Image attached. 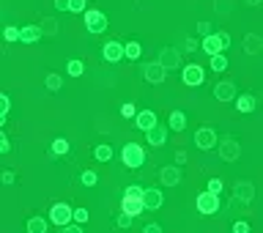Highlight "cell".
<instances>
[{
    "mask_svg": "<svg viewBox=\"0 0 263 233\" xmlns=\"http://www.w3.org/2000/svg\"><path fill=\"white\" fill-rule=\"evenodd\" d=\"M211 69H214L217 74L227 72V55H225V52H222V55H214V58H211Z\"/></svg>",
    "mask_w": 263,
    "mask_h": 233,
    "instance_id": "cell-29",
    "label": "cell"
},
{
    "mask_svg": "<svg viewBox=\"0 0 263 233\" xmlns=\"http://www.w3.org/2000/svg\"><path fill=\"white\" fill-rule=\"evenodd\" d=\"M137 113L140 110L134 107L132 102H126V104H121V115H124V118H137Z\"/></svg>",
    "mask_w": 263,
    "mask_h": 233,
    "instance_id": "cell-35",
    "label": "cell"
},
{
    "mask_svg": "<svg viewBox=\"0 0 263 233\" xmlns=\"http://www.w3.org/2000/svg\"><path fill=\"white\" fill-rule=\"evenodd\" d=\"M143 233H162V225H156V222H148L143 228Z\"/></svg>",
    "mask_w": 263,
    "mask_h": 233,
    "instance_id": "cell-46",
    "label": "cell"
},
{
    "mask_svg": "<svg viewBox=\"0 0 263 233\" xmlns=\"http://www.w3.org/2000/svg\"><path fill=\"white\" fill-rule=\"evenodd\" d=\"M61 233H83V225L80 222H69L66 228H61Z\"/></svg>",
    "mask_w": 263,
    "mask_h": 233,
    "instance_id": "cell-43",
    "label": "cell"
},
{
    "mask_svg": "<svg viewBox=\"0 0 263 233\" xmlns=\"http://www.w3.org/2000/svg\"><path fill=\"white\" fill-rule=\"evenodd\" d=\"M121 159H124V165L129 167V170H137V167H143V165H145V151H143V145L126 143L124 151H121Z\"/></svg>",
    "mask_w": 263,
    "mask_h": 233,
    "instance_id": "cell-2",
    "label": "cell"
},
{
    "mask_svg": "<svg viewBox=\"0 0 263 233\" xmlns=\"http://www.w3.org/2000/svg\"><path fill=\"white\" fill-rule=\"evenodd\" d=\"M197 211L200 214H206V217H211V214H217L219 211V195H214V192H200L197 195Z\"/></svg>",
    "mask_w": 263,
    "mask_h": 233,
    "instance_id": "cell-6",
    "label": "cell"
},
{
    "mask_svg": "<svg viewBox=\"0 0 263 233\" xmlns=\"http://www.w3.org/2000/svg\"><path fill=\"white\" fill-rule=\"evenodd\" d=\"M156 124H159V121H156V113H154V110H140L137 118H134V126H137L140 132H151Z\"/></svg>",
    "mask_w": 263,
    "mask_h": 233,
    "instance_id": "cell-15",
    "label": "cell"
},
{
    "mask_svg": "<svg viewBox=\"0 0 263 233\" xmlns=\"http://www.w3.org/2000/svg\"><path fill=\"white\" fill-rule=\"evenodd\" d=\"M50 222H55L58 228H66L69 222H74V208L69 203H55L50 208Z\"/></svg>",
    "mask_w": 263,
    "mask_h": 233,
    "instance_id": "cell-3",
    "label": "cell"
},
{
    "mask_svg": "<svg viewBox=\"0 0 263 233\" xmlns=\"http://www.w3.org/2000/svg\"><path fill=\"white\" fill-rule=\"evenodd\" d=\"M124 195H126V197H143L145 189H143L140 184H132V186H126V189H124Z\"/></svg>",
    "mask_w": 263,
    "mask_h": 233,
    "instance_id": "cell-36",
    "label": "cell"
},
{
    "mask_svg": "<svg viewBox=\"0 0 263 233\" xmlns=\"http://www.w3.org/2000/svg\"><path fill=\"white\" fill-rule=\"evenodd\" d=\"M222 178H208V192H214V195H222Z\"/></svg>",
    "mask_w": 263,
    "mask_h": 233,
    "instance_id": "cell-39",
    "label": "cell"
},
{
    "mask_svg": "<svg viewBox=\"0 0 263 233\" xmlns=\"http://www.w3.org/2000/svg\"><path fill=\"white\" fill-rule=\"evenodd\" d=\"M143 203H145V208L148 211H156V208H162L165 206V195H162V189H145V195H143Z\"/></svg>",
    "mask_w": 263,
    "mask_h": 233,
    "instance_id": "cell-18",
    "label": "cell"
},
{
    "mask_svg": "<svg viewBox=\"0 0 263 233\" xmlns=\"http://www.w3.org/2000/svg\"><path fill=\"white\" fill-rule=\"evenodd\" d=\"M9 110H11V99H9V93H3V96H0V118H6Z\"/></svg>",
    "mask_w": 263,
    "mask_h": 233,
    "instance_id": "cell-38",
    "label": "cell"
},
{
    "mask_svg": "<svg viewBox=\"0 0 263 233\" xmlns=\"http://www.w3.org/2000/svg\"><path fill=\"white\" fill-rule=\"evenodd\" d=\"M236 85L230 83V80H225V83H217L214 85V99H219V102H236Z\"/></svg>",
    "mask_w": 263,
    "mask_h": 233,
    "instance_id": "cell-14",
    "label": "cell"
},
{
    "mask_svg": "<svg viewBox=\"0 0 263 233\" xmlns=\"http://www.w3.org/2000/svg\"><path fill=\"white\" fill-rule=\"evenodd\" d=\"M260 50H263V39L258 33H247V36H244V52H247V55H258Z\"/></svg>",
    "mask_w": 263,
    "mask_h": 233,
    "instance_id": "cell-21",
    "label": "cell"
},
{
    "mask_svg": "<svg viewBox=\"0 0 263 233\" xmlns=\"http://www.w3.org/2000/svg\"><path fill=\"white\" fill-rule=\"evenodd\" d=\"M167 126H170L173 132H184L186 129V115L181 113V110H173L170 118H167Z\"/></svg>",
    "mask_w": 263,
    "mask_h": 233,
    "instance_id": "cell-22",
    "label": "cell"
},
{
    "mask_svg": "<svg viewBox=\"0 0 263 233\" xmlns=\"http://www.w3.org/2000/svg\"><path fill=\"white\" fill-rule=\"evenodd\" d=\"M197 33H200L203 39L211 36V22H197Z\"/></svg>",
    "mask_w": 263,
    "mask_h": 233,
    "instance_id": "cell-41",
    "label": "cell"
},
{
    "mask_svg": "<svg viewBox=\"0 0 263 233\" xmlns=\"http://www.w3.org/2000/svg\"><path fill=\"white\" fill-rule=\"evenodd\" d=\"M124 47H126V58H129V61H140V55H143V44H140V42H129Z\"/></svg>",
    "mask_w": 263,
    "mask_h": 233,
    "instance_id": "cell-28",
    "label": "cell"
},
{
    "mask_svg": "<svg viewBox=\"0 0 263 233\" xmlns=\"http://www.w3.org/2000/svg\"><path fill=\"white\" fill-rule=\"evenodd\" d=\"M93 159L96 162H110L113 159V145H107V143L96 145V148H93Z\"/></svg>",
    "mask_w": 263,
    "mask_h": 233,
    "instance_id": "cell-24",
    "label": "cell"
},
{
    "mask_svg": "<svg viewBox=\"0 0 263 233\" xmlns=\"http://www.w3.org/2000/svg\"><path fill=\"white\" fill-rule=\"evenodd\" d=\"M214 11L222 14V17H227L233 11V0H217V3H214Z\"/></svg>",
    "mask_w": 263,
    "mask_h": 233,
    "instance_id": "cell-30",
    "label": "cell"
},
{
    "mask_svg": "<svg viewBox=\"0 0 263 233\" xmlns=\"http://www.w3.org/2000/svg\"><path fill=\"white\" fill-rule=\"evenodd\" d=\"M20 33H22V28H14V25H9L3 31V36H6V42H20Z\"/></svg>",
    "mask_w": 263,
    "mask_h": 233,
    "instance_id": "cell-34",
    "label": "cell"
},
{
    "mask_svg": "<svg viewBox=\"0 0 263 233\" xmlns=\"http://www.w3.org/2000/svg\"><path fill=\"white\" fill-rule=\"evenodd\" d=\"M0 178H3V184H6V186H11V184H14V181H17V176H14V170H3V176H0Z\"/></svg>",
    "mask_w": 263,
    "mask_h": 233,
    "instance_id": "cell-44",
    "label": "cell"
},
{
    "mask_svg": "<svg viewBox=\"0 0 263 233\" xmlns=\"http://www.w3.org/2000/svg\"><path fill=\"white\" fill-rule=\"evenodd\" d=\"M25 228H28V233H47L50 230V222H47L44 217H31Z\"/></svg>",
    "mask_w": 263,
    "mask_h": 233,
    "instance_id": "cell-23",
    "label": "cell"
},
{
    "mask_svg": "<svg viewBox=\"0 0 263 233\" xmlns=\"http://www.w3.org/2000/svg\"><path fill=\"white\" fill-rule=\"evenodd\" d=\"M9 151H11L9 137H6V135H0V154H9Z\"/></svg>",
    "mask_w": 263,
    "mask_h": 233,
    "instance_id": "cell-45",
    "label": "cell"
},
{
    "mask_svg": "<svg viewBox=\"0 0 263 233\" xmlns=\"http://www.w3.org/2000/svg\"><path fill=\"white\" fill-rule=\"evenodd\" d=\"M44 85H47V91L55 93V91L63 88V77H61V74H55V72H50V74L44 77Z\"/></svg>",
    "mask_w": 263,
    "mask_h": 233,
    "instance_id": "cell-26",
    "label": "cell"
},
{
    "mask_svg": "<svg viewBox=\"0 0 263 233\" xmlns=\"http://www.w3.org/2000/svg\"><path fill=\"white\" fill-rule=\"evenodd\" d=\"M186 162V151H175V165H184Z\"/></svg>",
    "mask_w": 263,
    "mask_h": 233,
    "instance_id": "cell-49",
    "label": "cell"
},
{
    "mask_svg": "<svg viewBox=\"0 0 263 233\" xmlns=\"http://www.w3.org/2000/svg\"><path fill=\"white\" fill-rule=\"evenodd\" d=\"M42 31H44V36H55V33H58V20L47 17V20L42 22Z\"/></svg>",
    "mask_w": 263,
    "mask_h": 233,
    "instance_id": "cell-31",
    "label": "cell"
},
{
    "mask_svg": "<svg viewBox=\"0 0 263 233\" xmlns=\"http://www.w3.org/2000/svg\"><path fill=\"white\" fill-rule=\"evenodd\" d=\"M184 50H186V52H195V50H197V42H195V39H186V42H184Z\"/></svg>",
    "mask_w": 263,
    "mask_h": 233,
    "instance_id": "cell-47",
    "label": "cell"
},
{
    "mask_svg": "<svg viewBox=\"0 0 263 233\" xmlns=\"http://www.w3.org/2000/svg\"><path fill=\"white\" fill-rule=\"evenodd\" d=\"M44 36L42 25H22V33H20V42L22 44H36L39 39Z\"/></svg>",
    "mask_w": 263,
    "mask_h": 233,
    "instance_id": "cell-19",
    "label": "cell"
},
{
    "mask_svg": "<svg viewBox=\"0 0 263 233\" xmlns=\"http://www.w3.org/2000/svg\"><path fill=\"white\" fill-rule=\"evenodd\" d=\"M102 58L107 63H118L121 58H126V47L121 44V42H107L102 47Z\"/></svg>",
    "mask_w": 263,
    "mask_h": 233,
    "instance_id": "cell-10",
    "label": "cell"
},
{
    "mask_svg": "<svg viewBox=\"0 0 263 233\" xmlns=\"http://www.w3.org/2000/svg\"><path fill=\"white\" fill-rule=\"evenodd\" d=\"M69 140L66 137H55L52 140V145H50V151H52V156H63V154H69Z\"/></svg>",
    "mask_w": 263,
    "mask_h": 233,
    "instance_id": "cell-25",
    "label": "cell"
},
{
    "mask_svg": "<svg viewBox=\"0 0 263 233\" xmlns=\"http://www.w3.org/2000/svg\"><path fill=\"white\" fill-rule=\"evenodd\" d=\"M83 72H85V63L77 61V58L66 63V74H69V77H83Z\"/></svg>",
    "mask_w": 263,
    "mask_h": 233,
    "instance_id": "cell-27",
    "label": "cell"
},
{
    "mask_svg": "<svg viewBox=\"0 0 263 233\" xmlns=\"http://www.w3.org/2000/svg\"><path fill=\"white\" fill-rule=\"evenodd\" d=\"M241 156V143H236L233 137L219 140V159L222 162H236Z\"/></svg>",
    "mask_w": 263,
    "mask_h": 233,
    "instance_id": "cell-8",
    "label": "cell"
},
{
    "mask_svg": "<svg viewBox=\"0 0 263 233\" xmlns=\"http://www.w3.org/2000/svg\"><path fill=\"white\" fill-rule=\"evenodd\" d=\"M121 211L132 214V217H140V214L148 211V208H145L143 197H126V195H124V200H121Z\"/></svg>",
    "mask_w": 263,
    "mask_h": 233,
    "instance_id": "cell-17",
    "label": "cell"
},
{
    "mask_svg": "<svg viewBox=\"0 0 263 233\" xmlns=\"http://www.w3.org/2000/svg\"><path fill=\"white\" fill-rule=\"evenodd\" d=\"M230 47V36H227L225 31H219V33H211V36H206L200 42V50L206 52L208 58H214V55H222V52Z\"/></svg>",
    "mask_w": 263,
    "mask_h": 233,
    "instance_id": "cell-1",
    "label": "cell"
},
{
    "mask_svg": "<svg viewBox=\"0 0 263 233\" xmlns=\"http://www.w3.org/2000/svg\"><path fill=\"white\" fill-rule=\"evenodd\" d=\"M80 181H83L85 186H96L99 184V176L93 170H83V176H80Z\"/></svg>",
    "mask_w": 263,
    "mask_h": 233,
    "instance_id": "cell-33",
    "label": "cell"
},
{
    "mask_svg": "<svg viewBox=\"0 0 263 233\" xmlns=\"http://www.w3.org/2000/svg\"><path fill=\"white\" fill-rule=\"evenodd\" d=\"M143 77H145V83H151V85H162L165 77H167V69L162 66L159 61L156 63H143Z\"/></svg>",
    "mask_w": 263,
    "mask_h": 233,
    "instance_id": "cell-7",
    "label": "cell"
},
{
    "mask_svg": "<svg viewBox=\"0 0 263 233\" xmlns=\"http://www.w3.org/2000/svg\"><path fill=\"white\" fill-rule=\"evenodd\" d=\"M83 17H85V28H88V33H93V36H96V33H104V31H107V17H104L102 11L88 9Z\"/></svg>",
    "mask_w": 263,
    "mask_h": 233,
    "instance_id": "cell-5",
    "label": "cell"
},
{
    "mask_svg": "<svg viewBox=\"0 0 263 233\" xmlns=\"http://www.w3.org/2000/svg\"><path fill=\"white\" fill-rule=\"evenodd\" d=\"M181 165H165L159 170V181L165 184V186H178L181 184Z\"/></svg>",
    "mask_w": 263,
    "mask_h": 233,
    "instance_id": "cell-12",
    "label": "cell"
},
{
    "mask_svg": "<svg viewBox=\"0 0 263 233\" xmlns=\"http://www.w3.org/2000/svg\"><path fill=\"white\" fill-rule=\"evenodd\" d=\"M159 63L167 69V72H170V69H178V66H181V52L175 50V47H162Z\"/></svg>",
    "mask_w": 263,
    "mask_h": 233,
    "instance_id": "cell-13",
    "label": "cell"
},
{
    "mask_svg": "<svg viewBox=\"0 0 263 233\" xmlns=\"http://www.w3.org/2000/svg\"><path fill=\"white\" fill-rule=\"evenodd\" d=\"M244 3H247V6H260L263 0H244Z\"/></svg>",
    "mask_w": 263,
    "mask_h": 233,
    "instance_id": "cell-50",
    "label": "cell"
},
{
    "mask_svg": "<svg viewBox=\"0 0 263 233\" xmlns=\"http://www.w3.org/2000/svg\"><path fill=\"white\" fill-rule=\"evenodd\" d=\"M132 214H126V211H121L118 214V219H115V225H118V228H132Z\"/></svg>",
    "mask_w": 263,
    "mask_h": 233,
    "instance_id": "cell-37",
    "label": "cell"
},
{
    "mask_svg": "<svg viewBox=\"0 0 263 233\" xmlns=\"http://www.w3.org/2000/svg\"><path fill=\"white\" fill-rule=\"evenodd\" d=\"M74 222H88V208H74Z\"/></svg>",
    "mask_w": 263,
    "mask_h": 233,
    "instance_id": "cell-40",
    "label": "cell"
},
{
    "mask_svg": "<svg viewBox=\"0 0 263 233\" xmlns=\"http://www.w3.org/2000/svg\"><path fill=\"white\" fill-rule=\"evenodd\" d=\"M69 11H72V14H85L88 0H72V3H69Z\"/></svg>",
    "mask_w": 263,
    "mask_h": 233,
    "instance_id": "cell-32",
    "label": "cell"
},
{
    "mask_svg": "<svg viewBox=\"0 0 263 233\" xmlns=\"http://www.w3.org/2000/svg\"><path fill=\"white\" fill-rule=\"evenodd\" d=\"M203 80H206V69H203L200 63H189V66H184V85L197 88V85H203Z\"/></svg>",
    "mask_w": 263,
    "mask_h": 233,
    "instance_id": "cell-9",
    "label": "cell"
},
{
    "mask_svg": "<svg viewBox=\"0 0 263 233\" xmlns=\"http://www.w3.org/2000/svg\"><path fill=\"white\" fill-rule=\"evenodd\" d=\"M195 145H197L200 151H211V148H217V145H219L217 132H214L211 126H200V129L195 132Z\"/></svg>",
    "mask_w": 263,
    "mask_h": 233,
    "instance_id": "cell-4",
    "label": "cell"
},
{
    "mask_svg": "<svg viewBox=\"0 0 263 233\" xmlns=\"http://www.w3.org/2000/svg\"><path fill=\"white\" fill-rule=\"evenodd\" d=\"M233 233H249V222H244V219L233 222Z\"/></svg>",
    "mask_w": 263,
    "mask_h": 233,
    "instance_id": "cell-42",
    "label": "cell"
},
{
    "mask_svg": "<svg viewBox=\"0 0 263 233\" xmlns=\"http://www.w3.org/2000/svg\"><path fill=\"white\" fill-rule=\"evenodd\" d=\"M167 129H170V126L156 124L151 132H145V140H148V145H154V148H162V145L167 143Z\"/></svg>",
    "mask_w": 263,
    "mask_h": 233,
    "instance_id": "cell-16",
    "label": "cell"
},
{
    "mask_svg": "<svg viewBox=\"0 0 263 233\" xmlns=\"http://www.w3.org/2000/svg\"><path fill=\"white\" fill-rule=\"evenodd\" d=\"M233 197L241 200V203H252L255 200V184L252 181H241V178H238L236 186H233Z\"/></svg>",
    "mask_w": 263,
    "mask_h": 233,
    "instance_id": "cell-11",
    "label": "cell"
},
{
    "mask_svg": "<svg viewBox=\"0 0 263 233\" xmlns=\"http://www.w3.org/2000/svg\"><path fill=\"white\" fill-rule=\"evenodd\" d=\"M236 110L238 113H255V107H258V99L252 96V93H241V96H236Z\"/></svg>",
    "mask_w": 263,
    "mask_h": 233,
    "instance_id": "cell-20",
    "label": "cell"
},
{
    "mask_svg": "<svg viewBox=\"0 0 263 233\" xmlns=\"http://www.w3.org/2000/svg\"><path fill=\"white\" fill-rule=\"evenodd\" d=\"M69 3H72V0H55V9L58 11H69Z\"/></svg>",
    "mask_w": 263,
    "mask_h": 233,
    "instance_id": "cell-48",
    "label": "cell"
}]
</instances>
